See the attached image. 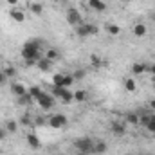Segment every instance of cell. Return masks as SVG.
Masks as SVG:
<instances>
[{
  "mask_svg": "<svg viewBox=\"0 0 155 155\" xmlns=\"http://www.w3.org/2000/svg\"><path fill=\"white\" fill-rule=\"evenodd\" d=\"M132 72H134V74H143V72H146V63H141V61L134 63V65H132Z\"/></svg>",
  "mask_w": 155,
  "mask_h": 155,
  "instance_id": "19",
  "label": "cell"
},
{
  "mask_svg": "<svg viewBox=\"0 0 155 155\" xmlns=\"http://www.w3.org/2000/svg\"><path fill=\"white\" fill-rule=\"evenodd\" d=\"M153 137H155V134H153Z\"/></svg>",
  "mask_w": 155,
  "mask_h": 155,
  "instance_id": "43",
  "label": "cell"
},
{
  "mask_svg": "<svg viewBox=\"0 0 155 155\" xmlns=\"http://www.w3.org/2000/svg\"><path fill=\"white\" fill-rule=\"evenodd\" d=\"M27 94H29L35 101H38L40 97L43 96V90H41L40 87H31V88H27Z\"/></svg>",
  "mask_w": 155,
  "mask_h": 155,
  "instance_id": "15",
  "label": "cell"
},
{
  "mask_svg": "<svg viewBox=\"0 0 155 155\" xmlns=\"http://www.w3.org/2000/svg\"><path fill=\"white\" fill-rule=\"evenodd\" d=\"M85 74H87V72H85L83 69H78L76 72L72 74V78H74V79H83V78H85Z\"/></svg>",
  "mask_w": 155,
  "mask_h": 155,
  "instance_id": "29",
  "label": "cell"
},
{
  "mask_svg": "<svg viewBox=\"0 0 155 155\" xmlns=\"http://www.w3.org/2000/svg\"><path fill=\"white\" fill-rule=\"evenodd\" d=\"M90 61H92V65H94V67H101V65H108L107 61H101V60H99V58H97L96 54H94V56H90Z\"/></svg>",
  "mask_w": 155,
  "mask_h": 155,
  "instance_id": "28",
  "label": "cell"
},
{
  "mask_svg": "<svg viewBox=\"0 0 155 155\" xmlns=\"http://www.w3.org/2000/svg\"><path fill=\"white\" fill-rule=\"evenodd\" d=\"M143 155H153V153H143Z\"/></svg>",
  "mask_w": 155,
  "mask_h": 155,
  "instance_id": "40",
  "label": "cell"
},
{
  "mask_svg": "<svg viewBox=\"0 0 155 155\" xmlns=\"http://www.w3.org/2000/svg\"><path fill=\"white\" fill-rule=\"evenodd\" d=\"M11 92H13L16 97H20V96L27 94V88H25L22 83H13V87H11Z\"/></svg>",
  "mask_w": 155,
  "mask_h": 155,
  "instance_id": "11",
  "label": "cell"
},
{
  "mask_svg": "<svg viewBox=\"0 0 155 155\" xmlns=\"http://www.w3.org/2000/svg\"><path fill=\"white\" fill-rule=\"evenodd\" d=\"M4 128L7 130V134H15V132L18 130V124H16V121H15V119H7V121H5V124H4Z\"/></svg>",
  "mask_w": 155,
  "mask_h": 155,
  "instance_id": "18",
  "label": "cell"
},
{
  "mask_svg": "<svg viewBox=\"0 0 155 155\" xmlns=\"http://www.w3.org/2000/svg\"><path fill=\"white\" fill-rule=\"evenodd\" d=\"M99 33V29L92 24H79L76 27V35L81 38H87V36H96Z\"/></svg>",
  "mask_w": 155,
  "mask_h": 155,
  "instance_id": "3",
  "label": "cell"
},
{
  "mask_svg": "<svg viewBox=\"0 0 155 155\" xmlns=\"http://www.w3.org/2000/svg\"><path fill=\"white\" fill-rule=\"evenodd\" d=\"M52 83H54V87H65V88H69L74 83V78H72V74H54Z\"/></svg>",
  "mask_w": 155,
  "mask_h": 155,
  "instance_id": "4",
  "label": "cell"
},
{
  "mask_svg": "<svg viewBox=\"0 0 155 155\" xmlns=\"http://www.w3.org/2000/svg\"><path fill=\"white\" fill-rule=\"evenodd\" d=\"M110 128H112L114 135H117V137H123V135L126 134V124H124V121H112Z\"/></svg>",
  "mask_w": 155,
  "mask_h": 155,
  "instance_id": "8",
  "label": "cell"
},
{
  "mask_svg": "<svg viewBox=\"0 0 155 155\" xmlns=\"http://www.w3.org/2000/svg\"><path fill=\"white\" fill-rule=\"evenodd\" d=\"M152 20H153V22H155V13H153V16H152Z\"/></svg>",
  "mask_w": 155,
  "mask_h": 155,
  "instance_id": "38",
  "label": "cell"
},
{
  "mask_svg": "<svg viewBox=\"0 0 155 155\" xmlns=\"http://www.w3.org/2000/svg\"><path fill=\"white\" fill-rule=\"evenodd\" d=\"M126 2H130V0H126Z\"/></svg>",
  "mask_w": 155,
  "mask_h": 155,
  "instance_id": "42",
  "label": "cell"
},
{
  "mask_svg": "<svg viewBox=\"0 0 155 155\" xmlns=\"http://www.w3.org/2000/svg\"><path fill=\"white\" fill-rule=\"evenodd\" d=\"M107 150H108V146H107L105 141H94V155H101Z\"/></svg>",
  "mask_w": 155,
  "mask_h": 155,
  "instance_id": "10",
  "label": "cell"
},
{
  "mask_svg": "<svg viewBox=\"0 0 155 155\" xmlns=\"http://www.w3.org/2000/svg\"><path fill=\"white\" fill-rule=\"evenodd\" d=\"M20 121H22V124H31V121H29V117H27V116H25V117H22Z\"/></svg>",
  "mask_w": 155,
  "mask_h": 155,
  "instance_id": "33",
  "label": "cell"
},
{
  "mask_svg": "<svg viewBox=\"0 0 155 155\" xmlns=\"http://www.w3.org/2000/svg\"><path fill=\"white\" fill-rule=\"evenodd\" d=\"M40 40H31L27 41L24 47H22V58L27 61V60H35L38 61L40 60Z\"/></svg>",
  "mask_w": 155,
  "mask_h": 155,
  "instance_id": "1",
  "label": "cell"
},
{
  "mask_svg": "<svg viewBox=\"0 0 155 155\" xmlns=\"http://www.w3.org/2000/svg\"><path fill=\"white\" fill-rule=\"evenodd\" d=\"M107 31H108L110 35H114V36H116V35L121 33V27H119V25H112V24H108V25H107Z\"/></svg>",
  "mask_w": 155,
  "mask_h": 155,
  "instance_id": "27",
  "label": "cell"
},
{
  "mask_svg": "<svg viewBox=\"0 0 155 155\" xmlns=\"http://www.w3.org/2000/svg\"><path fill=\"white\" fill-rule=\"evenodd\" d=\"M67 22H69L72 27H78L79 24H83V16H81V13L78 11L76 7H71V9L67 11Z\"/></svg>",
  "mask_w": 155,
  "mask_h": 155,
  "instance_id": "5",
  "label": "cell"
},
{
  "mask_svg": "<svg viewBox=\"0 0 155 155\" xmlns=\"http://www.w3.org/2000/svg\"><path fill=\"white\" fill-rule=\"evenodd\" d=\"M85 99H87V92H85V90H78V92H74V101L83 103Z\"/></svg>",
  "mask_w": 155,
  "mask_h": 155,
  "instance_id": "24",
  "label": "cell"
},
{
  "mask_svg": "<svg viewBox=\"0 0 155 155\" xmlns=\"http://www.w3.org/2000/svg\"><path fill=\"white\" fill-rule=\"evenodd\" d=\"M4 74H5V78L15 76V69H11V67H9V69H5V72H4Z\"/></svg>",
  "mask_w": 155,
  "mask_h": 155,
  "instance_id": "32",
  "label": "cell"
},
{
  "mask_svg": "<svg viewBox=\"0 0 155 155\" xmlns=\"http://www.w3.org/2000/svg\"><path fill=\"white\" fill-rule=\"evenodd\" d=\"M148 132H152V134H155V114H150L148 116V123H146V126H144Z\"/></svg>",
  "mask_w": 155,
  "mask_h": 155,
  "instance_id": "23",
  "label": "cell"
},
{
  "mask_svg": "<svg viewBox=\"0 0 155 155\" xmlns=\"http://www.w3.org/2000/svg\"><path fill=\"white\" fill-rule=\"evenodd\" d=\"M88 5L92 9H96V11H105L107 9V4L103 0H88Z\"/></svg>",
  "mask_w": 155,
  "mask_h": 155,
  "instance_id": "17",
  "label": "cell"
},
{
  "mask_svg": "<svg viewBox=\"0 0 155 155\" xmlns=\"http://www.w3.org/2000/svg\"><path fill=\"white\" fill-rule=\"evenodd\" d=\"M27 143H29L31 148H40V139L35 134H27Z\"/></svg>",
  "mask_w": 155,
  "mask_h": 155,
  "instance_id": "20",
  "label": "cell"
},
{
  "mask_svg": "<svg viewBox=\"0 0 155 155\" xmlns=\"http://www.w3.org/2000/svg\"><path fill=\"white\" fill-rule=\"evenodd\" d=\"M65 124H67V117L63 114H56V116H52L49 119V126L51 128H63Z\"/></svg>",
  "mask_w": 155,
  "mask_h": 155,
  "instance_id": "7",
  "label": "cell"
},
{
  "mask_svg": "<svg viewBox=\"0 0 155 155\" xmlns=\"http://www.w3.org/2000/svg\"><path fill=\"white\" fill-rule=\"evenodd\" d=\"M139 121H141V116L135 112H128L124 116V123H128V124H139Z\"/></svg>",
  "mask_w": 155,
  "mask_h": 155,
  "instance_id": "14",
  "label": "cell"
},
{
  "mask_svg": "<svg viewBox=\"0 0 155 155\" xmlns=\"http://www.w3.org/2000/svg\"><path fill=\"white\" fill-rule=\"evenodd\" d=\"M33 101H35V99H33L29 94H24V96L18 97V103H20V105H29V103H33Z\"/></svg>",
  "mask_w": 155,
  "mask_h": 155,
  "instance_id": "25",
  "label": "cell"
},
{
  "mask_svg": "<svg viewBox=\"0 0 155 155\" xmlns=\"http://www.w3.org/2000/svg\"><path fill=\"white\" fill-rule=\"evenodd\" d=\"M5 137H7V130L4 126H0V141H4Z\"/></svg>",
  "mask_w": 155,
  "mask_h": 155,
  "instance_id": "30",
  "label": "cell"
},
{
  "mask_svg": "<svg viewBox=\"0 0 155 155\" xmlns=\"http://www.w3.org/2000/svg\"><path fill=\"white\" fill-rule=\"evenodd\" d=\"M76 155H88V153H81V152H78V153Z\"/></svg>",
  "mask_w": 155,
  "mask_h": 155,
  "instance_id": "37",
  "label": "cell"
},
{
  "mask_svg": "<svg viewBox=\"0 0 155 155\" xmlns=\"http://www.w3.org/2000/svg\"><path fill=\"white\" fill-rule=\"evenodd\" d=\"M5 79H7V78H5V74H4V72H0V85H2Z\"/></svg>",
  "mask_w": 155,
  "mask_h": 155,
  "instance_id": "34",
  "label": "cell"
},
{
  "mask_svg": "<svg viewBox=\"0 0 155 155\" xmlns=\"http://www.w3.org/2000/svg\"><path fill=\"white\" fill-rule=\"evenodd\" d=\"M60 99L63 101V103H71L72 99H74V92H71L69 88H61V94H60Z\"/></svg>",
  "mask_w": 155,
  "mask_h": 155,
  "instance_id": "13",
  "label": "cell"
},
{
  "mask_svg": "<svg viewBox=\"0 0 155 155\" xmlns=\"http://www.w3.org/2000/svg\"><path fill=\"white\" fill-rule=\"evenodd\" d=\"M5 2H9L11 5H16V0H5Z\"/></svg>",
  "mask_w": 155,
  "mask_h": 155,
  "instance_id": "36",
  "label": "cell"
},
{
  "mask_svg": "<svg viewBox=\"0 0 155 155\" xmlns=\"http://www.w3.org/2000/svg\"><path fill=\"white\" fill-rule=\"evenodd\" d=\"M146 72H150V74H153V76H155V63H152V65H146Z\"/></svg>",
  "mask_w": 155,
  "mask_h": 155,
  "instance_id": "31",
  "label": "cell"
},
{
  "mask_svg": "<svg viewBox=\"0 0 155 155\" xmlns=\"http://www.w3.org/2000/svg\"><path fill=\"white\" fill-rule=\"evenodd\" d=\"M38 105L43 108V110H51V108L54 107V96H52V94L43 92V96L38 99Z\"/></svg>",
  "mask_w": 155,
  "mask_h": 155,
  "instance_id": "6",
  "label": "cell"
},
{
  "mask_svg": "<svg viewBox=\"0 0 155 155\" xmlns=\"http://www.w3.org/2000/svg\"><path fill=\"white\" fill-rule=\"evenodd\" d=\"M9 15H11V18H13L15 22H24V20H25V13H24L20 7H13Z\"/></svg>",
  "mask_w": 155,
  "mask_h": 155,
  "instance_id": "9",
  "label": "cell"
},
{
  "mask_svg": "<svg viewBox=\"0 0 155 155\" xmlns=\"http://www.w3.org/2000/svg\"><path fill=\"white\" fill-rule=\"evenodd\" d=\"M146 25L144 24H137V25H134V35L137 36V38H143V36H146Z\"/></svg>",
  "mask_w": 155,
  "mask_h": 155,
  "instance_id": "16",
  "label": "cell"
},
{
  "mask_svg": "<svg viewBox=\"0 0 155 155\" xmlns=\"http://www.w3.org/2000/svg\"><path fill=\"white\" fill-rule=\"evenodd\" d=\"M148 107H150L152 110H155V99H152V101H150V105H148Z\"/></svg>",
  "mask_w": 155,
  "mask_h": 155,
  "instance_id": "35",
  "label": "cell"
},
{
  "mask_svg": "<svg viewBox=\"0 0 155 155\" xmlns=\"http://www.w3.org/2000/svg\"><path fill=\"white\" fill-rule=\"evenodd\" d=\"M74 148L81 153H88L94 155V141L90 137H81V139H76L74 141Z\"/></svg>",
  "mask_w": 155,
  "mask_h": 155,
  "instance_id": "2",
  "label": "cell"
},
{
  "mask_svg": "<svg viewBox=\"0 0 155 155\" xmlns=\"http://www.w3.org/2000/svg\"><path fill=\"white\" fill-rule=\"evenodd\" d=\"M54 2H63V0H54Z\"/></svg>",
  "mask_w": 155,
  "mask_h": 155,
  "instance_id": "39",
  "label": "cell"
},
{
  "mask_svg": "<svg viewBox=\"0 0 155 155\" xmlns=\"http://www.w3.org/2000/svg\"><path fill=\"white\" fill-rule=\"evenodd\" d=\"M36 67H38L41 72H49V71H51V67H52V61H51V60H47V58H43V60H38Z\"/></svg>",
  "mask_w": 155,
  "mask_h": 155,
  "instance_id": "12",
  "label": "cell"
},
{
  "mask_svg": "<svg viewBox=\"0 0 155 155\" xmlns=\"http://www.w3.org/2000/svg\"><path fill=\"white\" fill-rule=\"evenodd\" d=\"M124 88H126L128 92H135V88H137L135 79H134V78H126V79H124Z\"/></svg>",
  "mask_w": 155,
  "mask_h": 155,
  "instance_id": "22",
  "label": "cell"
},
{
  "mask_svg": "<svg viewBox=\"0 0 155 155\" xmlns=\"http://www.w3.org/2000/svg\"><path fill=\"white\" fill-rule=\"evenodd\" d=\"M121 2H126V0H121Z\"/></svg>",
  "mask_w": 155,
  "mask_h": 155,
  "instance_id": "41",
  "label": "cell"
},
{
  "mask_svg": "<svg viewBox=\"0 0 155 155\" xmlns=\"http://www.w3.org/2000/svg\"><path fill=\"white\" fill-rule=\"evenodd\" d=\"M35 15H41V11H43V7H41V4H38V2H33L31 4V7H29Z\"/></svg>",
  "mask_w": 155,
  "mask_h": 155,
  "instance_id": "26",
  "label": "cell"
},
{
  "mask_svg": "<svg viewBox=\"0 0 155 155\" xmlns=\"http://www.w3.org/2000/svg\"><path fill=\"white\" fill-rule=\"evenodd\" d=\"M47 60H51V61H54V60H58L60 58V51L56 49V47H51L49 51H47V56H45Z\"/></svg>",
  "mask_w": 155,
  "mask_h": 155,
  "instance_id": "21",
  "label": "cell"
}]
</instances>
